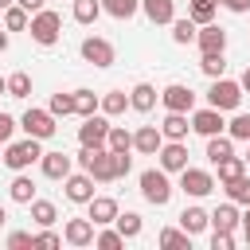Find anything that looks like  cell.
<instances>
[{"mask_svg": "<svg viewBox=\"0 0 250 250\" xmlns=\"http://www.w3.org/2000/svg\"><path fill=\"white\" fill-rule=\"evenodd\" d=\"M27 31H31V39H35L39 47H55L59 35H62V16H59L55 8H39V12H31Z\"/></svg>", "mask_w": 250, "mask_h": 250, "instance_id": "cell-1", "label": "cell"}, {"mask_svg": "<svg viewBox=\"0 0 250 250\" xmlns=\"http://www.w3.org/2000/svg\"><path fill=\"white\" fill-rule=\"evenodd\" d=\"M78 168L94 176V184H113L117 168H113V152L109 148H82L78 152Z\"/></svg>", "mask_w": 250, "mask_h": 250, "instance_id": "cell-2", "label": "cell"}, {"mask_svg": "<svg viewBox=\"0 0 250 250\" xmlns=\"http://www.w3.org/2000/svg\"><path fill=\"white\" fill-rule=\"evenodd\" d=\"M39 156H43V148H39V137L8 141V148H4V164H8L12 172H23V168H31Z\"/></svg>", "mask_w": 250, "mask_h": 250, "instance_id": "cell-3", "label": "cell"}, {"mask_svg": "<svg viewBox=\"0 0 250 250\" xmlns=\"http://www.w3.org/2000/svg\"><path fill=\"white\" fill-rule=\"evenodd\" d=\"M141 195L152 203V207H164L172 199V180L164 168H145L141 172Z\"/></svg>", "mask_w": 250, "mask_h": 250, "instance_id": "cell-4", "label": "cell"}, {"mask_svg": "<svg viewBox=\"0 0 250 250\" xmlns=\"http://www.w3.org/2000/svg\"><path fill=\"white\" fill-rule=\"evenodd\" d=\"M238 102H242V86L234 82V78H211V90H207V105H215V109H238Z\"/></svg>", "mask_w": 250, "mask_h": 250, "instance_id": "cell-5", "label": "cell"}, {"mask_svg": "<svg viewBox=\"0 0 250 250\" xmlns=\"http://www.w3.org/2000/svg\"><path fill=\"white\" fill-rule=\"evenodd\" d=\"M105 137H109V121H105L102 109L82 117V125H78V145L82 148H105Z\"/></svg>", "mask_w": 250, "mask_h": 250, "instance_id": "cell-6", "label": "cell"}, {"mask_svg": "<svg viewBox=\"0 0 250 250\" xmlns=\"http://www.w3.org/2000/svg\"><path fill=\"white\" fill-rule=\"evenodd\" d=\"M180 191L184 195H191V199H203V195H211L215 191V176L207 172V168H180Z\"/></svg>", "mask_w": 250, "mask_h": 250, "instance_id": "cell-7", "label": "cell"}, {"mask_svg": "<svg viewBox=\"0 0 250 250\" xmlns=\"http://www.w3.org/2000/svg\"><path fill=\"white\" fill-rule=\"evenodd\" d=\"M78 51H82V59H86L90 66H98V70H105V66H113V59H117V51H113V43H109V39H102V35H86Z\"/></svg>", "mask_w": 250, "mask_h": 250, "instance_id": "cell-8", "label": "cell"}, {"mask_svg": "<svg viewBox=\"0 0 250 250\" xmlns=\"http://www.w3.org/2000/svg\"><path fill=\"white\" fill-rule=\"evenodd\" d=\"M20 125H23L27 137H39V141L55 137V129H59V125H55V113H51V109H35V105L20 117Z\"/></svg>", "mask_w": 250, "mask_h": 250, "instance_id": "cell-9", "label": "cell"}, {"mask_svg": "<svg viewBox=\"0 0 250 250\" xmlns=\"http://www.w3.org/2000/svg\"><path fill=\"white\" fill-rule=\"evenodd\" d=\"M160 102H164V109H172V113H191L195 94H191V86L172 82V86H164V90H160Z\"/></svg>", "mask_w": 250, "mask_h": 250, "instance_id": "cell-10", "label": "cell"}, {"mask_svg": "<svg viewBox=\"0 0 250 250\" xmlns=\"http://www.w3.org/2000/svg\"><path fill=\"white\" fill-rule=\"evenodd\" d=\"M191 129H195L199 137H215V133H223V129H227V121H223V109H215V105H207V109H195V113H191Z\"/></svg>", "mask_w": 250, "mask_h": 250, "instance_id": "cell-11", "label": "cell"}, {"mask_svg": "<svg viewBox=\"0 0 250 250\" xmlns=\"http://www.w3.org/2000/svg\"><path fill=\"white\" fill-rule=\"evenodd\" d=\"M156 160H160L164 172H180V168H188V145L184 141H164L156 148Z\"/></svg>", "mask_w": 250, "mask_h": 250, "instance_id": "cell-12", "label": "cell"}, {"mask_svg": "<svg viewBox=\"0 0 250 250\" xmlns=\"http://www.w3.org/2000/svg\"><path fill=\"white\" fill-rule=\"evenodd\" d=\"M62 188H66V199L70 203H90L94 199V176L90 172H70L62 180Z\"/></svg>", "mask_w": 250, "mask_h": 250, "instance_id": "cell-13", "label": "cell"}, {"mask_svg": "<svg viewBox=\"0 0 250 250\" xmlns=\"http://www.w3.org/2000/svg\"><path fill=\"white\" fill-rule=\"evenodd\" d=\"M39 168H43L47 180H66L70 168H74V156H66V152H43L39 156Z\"/></svg>", "mask_w": 250, "mask_h": 250, "instance_id": "cell-14", "label": "cell"}, {"mask_svg": "<svg viewBox=\"0 0 250 250\" xmlns=\"http://www.w3.org/2000/svg\"><path fill=\"white\" fill-rule=\"evenodd\" d=\"M195 43H199V51H227V31L211 20V23H199L195 27Z\"/></svg>", "mask_w": 250, "mask_h": 250, "instance_id": "cell-15", "label": "cell"}, {"mask_svg": "<svg viewBox=\"0 0 250 250\" xmlns=\"http://www.w3.org/2000/svg\"><path fill=\"white\" fill-rule=\"evenodd\" d=\"M164 145V133H160V125H141L137 133H133V148L141 152V156H156V148Z\"/></svg>", "mask_w": 250, "mask_h": 250, "instance_id": "cell-16", "label": "cell"}, {"mask_svg": "<svg viewBox=\"0 0 250 250\" xmlns=\"http://www.w3.org/2000/svg\"><path fill=\"white\" fill-rule=\"evenodd\" d=\"M86 207H90V215H86V219H90L94 227H109V223L117 219V199H109V195H94Z\"/></svg>", "mask_w": 250, "mask_h": 250, "instance_id": "cell-17", "label": "cell"}, {"mask_svg": "<svg viewBox=\"0 0 250 250\" xmlns=\"http://www.w3.org/2000/svg\"><path fill=\"white\" fill-rule=\"evenodd\" d=\"M62 238H66L70 246H90V242H94V223H90V219H66Z\"/></svg>", "mask_w": 250, "mask_h": 250, "instance_id": "cell-18", "label": "cell"}, {"mask_svg": "<svg viewBox=\"0 0 250 250\" xmlns=\"http://www.w3.org/2000/svg\"><path fill=\"white\" fill-rule=\"evenodd\" d=\"M156 86H148V82H137L133 90H129V109H137V113H148L152 105H156Z\"/></svg>", "mask_w": 250, "mask_h": 250, "instance_id": "cell-19", "label": "cell"}, {"mask_svg": "<svg viewBox=\"0 0 250 250\" xmlns=\"http://www.w3.org/2000/svg\"><path fill=\"white\" fill-rule=\"evenodd\" d=\"M188 129H191L188 113H172V109H168V117L160 121V133H164V141H184V137H188Z\"/></svg>", "mask_w": 250, "mask_h": 250, "instance_id": "cell-20", "label": "cell"}, {"mask_svg": "<svg viewBox=\"0 0 250 250\" xmlns=\"http://www.w3.org/2000/svg\"><path fill=\"white\" fill-rule=\"evenodd\" d=\"M141 8L152 23H172L176 20V0H141Z\"/></svg>", "mask_w": 250, "mask_h": 250, "instance_id": "cell-21", "label": "cell"}, {"mask_svg": "<svg viewBox=\"0 0 250 250\" xmlns=\"http://www.w3.org/2000/svg\"><path fill=\"white\" fill-rule=\"evenodd\" d=\"M238 219H242V215H238V207H234V203H223V207H215V211H211V230H234V227H238Z\"/></svg>", "mask_w": 250, "mask_h": 250, "instance_id": "cell-22", "label": "cell"}, {"mask_svg": "<svg viewBox=\"0 0 250 250\" xmlns=\"http://www.w3.org/2000/svg\"><path fill=\"white\" fill-rule=\"evenodd\" d=\"M180 227H184L188 234H199V230H207V227H211V215H207L203 207H184V215H180Z\"/></svg>", "mask_w": 250, "mask_h": 250, "instance_id": "cell-23", "label": "cell"}, {"mask_svg": "<svg viewBox=\"0 0 250 250\" xmlns=\"http://www.w3.org/2000/svg\"><path fill=\"white\" fill-rule=\"evenodd\" d=\"M98 109H102L105 117H117V113H125V109H129V94H125V90H109V94H102Z\"/></svg>", "mask_w": 250, "mask_h": 250, "instance_id": "cell-24", "label": "cell"}, {"mask_svg": "<svg viewBox=\"0 0 250 250\" xmlns=\"http://www.w3.org/2000/svg\"><path fill=\"white\" fill-rule=\"evenodd\" d=\"M230 152H234V137H223V133L207 137V160H211V164H219V160L230 156Z\"/></svg>", "mask_w": 250, "mask_h": 250, "instance_id": "cell-25", "label": "cell"}, {"mask_svg": "<svg viewBox=\"0 0 250 250\" xmlns=\"http://www.w3.org/2000/svg\"><path fill=\"white\" fill-rule=\"evenodd\" d=\"M215 168H219V184H230V180H238V176L246 172V160L230 152V156H223V160H219Z\"/></svg>", "mask_w": 250, "mask_h": 250, "instance_id": "cell-26", "label": "cell"}, {"mask_svg": "<svg viewBox=\"0 0 250 250\" xmlns=\"http://www.w3.org/2000/svg\"><path fill=\"white\" fill-rule=\"evenodd\" d=\"M27 207H31V223H35V227H51V223L59 219V211H55L51 199H31Z\"/></svg>", "mask_w": 250, "mask_h": 250, "instance_id": "cell-27", "label": "cell"}, {"mask_svg": "<svg viewBox=\"0 0 250 250\" xmlns=\"http://www.w3.org/2000/svg\"><path fill=\"white\" fill-rule=\"evenodd\" d=\"M156 242H160L164 250H191V234H188L184 227H180V230H176V227L160 230V238H156Z\"/></svg>", "mask_w": 250, "mask_h": 250, "instance_id": "cell-28", "label": "cell"}, {"mask_svg": "<svg viewBox=\"0 0 250 250\" xmlns=\"http://www.w3.org/2000/svg\"><path fill=\"white\" fill-rule=\"evenodd\" d=\"M199 70H203L207 78H223V74H227V59H223V51H203Z\"/></svg>", "mask_w": 250, "mask_h": 250, "instance_id": "cell-29", "label": "cell"}, {"mask_svg": "<svg viewBox=\"0 0 250 250\" xmlns=\"http://www.w3.org/2000/svg\"><path fill=\"white\" fill-rule=\"evenodd\" d=\"M215 12H219V0H188V16L195 23H211Z\"/></svg>", "mask_w": 250, "mask_h": 250, "instance_id": "cell-30", "label": "cell"}, {"mask_svg": "<svg viewBox=\"0 0 250 250\" xmlns=\"http://www.w3.org/2000/svg\"><path fill=\"white\" fill-rule=\"evenodd\" d=\"M105 148H109V152H129V148H133V133H129V129H121V125H109Z\"/></svg>", "mask_w": 250, "mask_h": 250, "instance_id": "cell-31", "label": "cell"}, {"mask_svg": "<svg viewBox=\"0 0 250 250\" xmlns=\"http://www.w3.org/2000/svg\"><path fill=\"white\" fill-rule=\"evenodd\" d=\"M8 195H12L16 203H31V199H35V184H31V176L20 172V176L12 180V188H8Z\"/></svg>", "mask_w": 250, "mask_h": 250, "instance_id": "cell-32", "label": "cell"}, {"mask_svg": "<svg viewBox=\"0 0 250 250\" xmlns=\"http://www.w3.org/2000/svg\"><path fill=\"white\" fill-rule=\"evenodd\" d=\"M113 227L121 230V238H137L145 223H141V215H137V211H125V215L117 211V219H113Z\"/></svg>", "mask_w": 250, "mask_h": 250, "instance_id": "cell-33", "label": "cell"}, {"mask_svg": "<svg viewBox=\"0 0 250 250\" xmlns=\"http://www.w3.org/2000/svg\"><path fill=\"white\" fill-rule=\"evenodd\" d=\"M137 8H141V0H102V12H109L113 20H129V16H137Z\"/></svg>", "mask_w": 250, "mask_h": 250, "instance_id": "cell-34", "label": "cell"}, {"mask_svg": "<svg viewBox=\"0 0 250 250\" xmlns=\"http://www.w3.org/2000/svg\"><path fill=\"white\" fill-rule=\"evenodd\" d=\"M27 20H31V12H23L20 4H8L4 8V27L8 31H27Z\"/></svg>", "mask_w": 250, "mask_h": 250, "instance_id": "cell-35", "label": "cell"}, {"mask_svg": "<svg viewBox=\"0 0 250 250\" xmlns=\"http://www.w3.org/2000/svg\"><path fill=\"white\" fill-rule=\"evenodd\" d=\"M98 94L94 90H74V113L78 117H90V113H98Z\"/></svg>", "mask_w": 250, "mask_h": 250, "instance_id": "cell-36", "label": "cell"}, {"mask_svg": "<svg viewBox=\"0 0 250 250\" xmlns=\"http://www.w3.org/2000/svg\"><path fill=\"white\" fill-rule=\"evenodd\" d=\"M227 188V199L230 203H250V176L242 172L238 180H230V184H223Z\"/></svg>", "mask_w": 250, "mask_h": 250, "instance_id": "cell-37", "label": "cell"}, {"mask_svg": "<svg viewBox=\"0 0 250 250\" xmlns=\"http://www.w3.org/2000/svg\"><path fill=\"white\" fill-rule=\"evenodd\" d=\"M195 27H199V23H195L191 16L172 20V39H176V43H195Z\"/></svg>", "mask_w": 250, "mask_h": 250, "instance_id": "cell-38", "label": "cell"}, {"mask_svg": "<svg viewBox=\"0 0 250 250\" xmlns=\"http://www.w3.org/2000/svg\"><path fill=\"white\" fill-rule=\"evenodd\" d=\"M27 94H31V74L27 70L8 74V98H27Z\"/></svg>", "mask_w": 250, "mask_h": 250, "instance_id": "cell-39", "label": "cell"}, {"mask_svg": "<svg viewBox=\"0 0 250 250\" xmlns=\"http://www.w3.org/2000/svg\"><path fill=\"white\" fill-rule=\"evenodd\" d=\"M102 16V0H74V20L78 23H94Z\"/></svg>", "mask_w": 250, "mask_h": 250, "instance_id": "cell-40", "label": "cell"}, {"mask_svg": "<svg viewBox=\"0 0 250 250\" xmlns=\"http://www.w3.org/2000/svg\"><path fill=\"white\" fill-rule=\"evenodd\" d=\"M94 246H98V250H121V246H125V238H121V230H117V227H113V230L105 227V230H98V234H94Z\"/></svg>", "mask_w": 250, "mask_h": 250, "instance_id": "cell-41", "label": "cell"}, {"mask_svg": "<svg viewBox=\"0 0 250 250\" xmlns=\"http://www.w3.org/2000/svg\"><path fill=\"white\" fill-rule=\"evenodd\" d=\"M227 137H234V141H250V113H234V117L227 121Z\"/></svg>", "mask_w": 250, "mask_h": 250, "instance_id": "cell-42", "label": "cell"}, {"mask_svg": "<svg viewBox=\"0 0 250 250\" xmlns=\"http://www.w3.org/2000/svg\"><path fill=\"white\" fill-rule=\"evenodd\" d=\"M55 117H66V113H74V94H51V105H47Z\"/></svg>", "mask_w": 250, "mask_h": 250, "instance_id": "cell-43", "label": "cell"}, {"mask_svg": "<svg viewBox=\"0 0 250 250\" xmlns=\"http://www.w3.org/2000/svg\"><path fill=\"white\" fill-rule=\"evenodd\" d=\"M8 246L12 250H27V246H35V234L31 230H12L8 234Z\"/></svg>", "mask_w": 250, "mask_h": 250, "instance_id": "cell-44", "label": "cell"}, {"mask_svg": "<svg viewBox=\"0 0 250 250\" xmlns=\"http://www.w3.org/2000/svg\"><path fill=\"white\" fill-rule=\"evenodd\" d=\"M211 246L215 250H234V230H211Z\"/></svg>", "mask_w": 250, "mask_h": 250, "instance_id": "cell-45", "label": "cell"}, {"mask_svg": "<svg viewBox=\"0 0 250 250\" xmlns=\"http://www.w3.org/2000/svg\"><path fill=\"white\" fill-rule=\"evenodd\" d=\"M35 246H62V234H55L51 227H43V230L35 234Z\"/></svg>", "mask_w": 250, "mask_h": 250, "instance_id": "cell-46", "label": "cell"}, {"mask_svg": "<svg viewBox=\"0 0 250 250\" xmlns=\"http://www.w3.org/2000/svg\"><path fill=\"white\" fill-rule=\"evenodd\" d=\"M12 133H16V117L12 113H0V145H8Z\"/></svg>", "mask_w": 250, "mask_h": 250, "instance_id": "cell-47", "label": "cell"}, {"mask_svg": "<svg viewBox=\"0 0 250 250\" xmlns=\"http://www.w3.org/2000/svg\"><path fill=\"white\" fill-rule=\"evenodd\" d=\"M223 4H227L230 12H238V16H242V12H250V0H223Z\"/></svg>", "mask_w": 250, "mask_h": 250, "instance_id": "cell-48", "label": "cell"}, {"mask_svg": "<svg viewBox=\"0 0 250 250\" xmlns=\"http://www.w3.org/2000/svg\"><path fill=\"white\" fill-rule=\"evenodd\" d=\"M23 12H39V8H47V0H16Z\"/></svg>", "mask_w": 250, "mask_h": 250, "instance_id": "cell-49", "label": "cell"}, {"mask_svg": "<svg viewBox=\"0 0 250 250\" xmlns=\"http://www.w3.org/2000/svg\"><path fill=\"white\" fill-rule=\"evenodd\" d=\"M238 227H242V238H246V246H250V203H246V215L238 219Z\"/></svg>", "mask_w": 250, "mask_h": 250, "instance_id": "cell-50", "label": "cell"}, {"mask_svg": "<svg viewBox=\"0 0 250 250\" xmlns=\"http://www.w3.org/2000/svg\"><path fill=\"white\" fill-rule=\"evenodd\" d=\"M238 86H242V90H250V66L242 70V78H238Z\"/></svg>", "mask_w": 250, "mask_h": 250, "instance_id": "cell-51", "label": "cell"}, {"mask_svg": "<svg viewBox=\"0 0 250 250\" xmlns=\"http://www.w3.org/2000/svg\"><path fill=\"white\" fill-rule=\"evenodd\" d=\"M4 51H8V35L0 31V55H4Z\"/></svg>", "mask_w": 250, "mask_h": 250, "instance_id": "cell-52", "label": "cell"}, {"mask_svg": "<svg viewBox=\"0 0 250 250\" xmlns=\"http://www.w3.org/2000/svg\"><path fill=\"white\" fill-rule=\"evenodd\" d=\"M0 94H8V78H0Z\"/></svg>", "mask_w": 250, "mask_h": 250, "instance_id": "cell-53", "label": "cell"}, {"mask_svg": "<svg viewBox=\"0 0 250 250\" xmlns=\"http://www.w3.org/2000/svg\"><path fill=\"white\" fill-rule=\"evenodd\" d=\"M4 219H8V211H4V207H0V223H4Z\"/></svg>", "mask_w": 250, "mask_h": 250, "instance_id": "cell-54", "label": "cell"}, {"mask_svg": "<svg viewBox=\"0 0 250 250\" xmlns=\"http://www.w3.org/2000/svg\"><path fill=\"white\" fill-rule=\"evenodd\" d=\"M8 4H16V0H0V8H8Z\"/></svg>", "mask_w": 250, "mask_h": 250, "instance_id": "cell-55", "label": "cell"}, {"mask_svg": "<svg viewBox=\"0 0 250 250\" xmlns=\"http://www.w3.org/2000/svg\"><path fill=\"white\" fill-rule=\"evenodd\" d=\"M242 160H246V164H250V148H246V156H242Z\"/></svg>", "mask_w": 250, "mask_h": 250, "instance_id": "cell-56", "label": "cell"}, {"mask_svg": "<svg viewBox=\"0 0 250 250\" xmlns=\"http://www.w3.org/2000/svg\"><path fill=\"white\" fill-rule=\"evenodd\" d=\"M219 4H223V0H219Z\"/></svg>", "mask_w": 250, "mask_h": 250, "instance_id": "cell-57", "label": "cell"}]
</instances>
